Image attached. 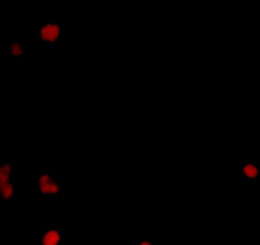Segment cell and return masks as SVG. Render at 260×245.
Returning <instances> with one entry per match:
<instances>
[{
	"label": "cell",
	"instance_id": "2",
	"mask_svg": "<svg viewBox=\"0 0 260 245\" xmlns=\"http://www.w3.org/2000/svg\"><path fill=\"white\" fill-rule=\"evenodd\" d=\"M62 37V26L58 23H46L38 29V38L43 43H57Z\"/></svg>",
	"mask_w": 260,
	"mask_h": 245
},
{
	"label": "cell",
	"instance_id": "6",
	"mask_svg": "<svg viewBox=\"0 0 260 245\" xmlns=\"http://www.w3.org/2000/svg\"><path fill=\"white\" fill-rule=\"evenodd\" d=\"M13 181V164L11 162H2L0 164V184Z\"/></svg>",
	"mask_w": 260,
	"mask_h": 245
},
{
	"label": "cell",
	"instance_id": "3",
	"mask_svg": "<svg viewBox=\"0 0 260 245\" xmlns=\"http://www.w3.org/2000/svg\"><path fill=\"white\" fill-rule=\"evenodd\" d=\"M63 239V233L58 228H48L40 236V245H60Z\"/></svg>",
	"mask_w": 260,
	"mask_h": 245
},
{
	"label": "cell",
	"instance_id": "7",
	"mask_svg": "<svg viewBox=\"0 0 260 245\" xmlns=\"http://www.w3.org/2000/svg\"><path fill=\"white\" fill-rule=\"evenodd\" d=\"M259 167L256 166V164H246V166H244V169H242V173L246 176V178H257L259 176Z\"/></svg>",
	"mask_w": 260,
	"mask_h": 245
},
{
	"label": "cell",
	"instance_id": "1",
	"mask_svg": "<svg viewBox=\"0 0 260 245\" xmlns=\"http://www.w3.org/2000/svg\"><path fill=\"white\" fill-rule=\"evenodd\" d=\"M62 184L57 182L51 173L43 172L42 175L38 176V193L42 196H55L62 192Z\"/></svg>",
	"mask_w": 260,
	"mask_h": 245
},
{
	"label": "cell",
	"instance_id": "5",
	"mask_svg": "<svg viewBox=\"0 0 260 245\" xmlns=\"http://www.w3.org/2000/svg\"><path fill=\"white\" fill-rule=\"evenodd\" d=\"M16 196V186L13 181L0 184V199L2 201H11Z\"/></svg>",
	"mask_w": 260,
	"mask_h": 245
},
{
	"label": "cell",
	"instance_id": "4",
	"mask_svg": "<svg viewBox=\"0 0 260 245\" xmlns=\"http://www.w3.org/2000/svg\"><path fill=\"white\" fill-rule=\"evenodd\" d=\"M8 55L13 57V58H23L26 55V51H25V46L23 43L20 42H9L8 45Z\"/></svg>",
	"mask_w": 260,
	"mask_h": 245
},
{
	"label": "cell",
	"instance_id": "8",
	"mask_svg": "<svg viewBox=\"0 0 260 245\" xmlns=\"http://www.w3.org/2000/svg\"><path fill=\"white\" fill-rule=\"evenodd\" d=\"M139 245H153V244H152V242H141Z\"/></svg>",
	"mask_w": 260,
	"mask_h": 245
}]
</instances>
